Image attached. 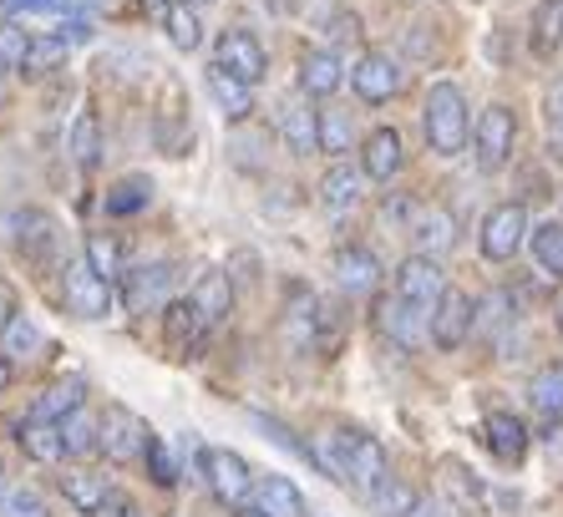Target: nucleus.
I'll list each match as a JSON object with an SVG mask.
<instances>
[{
	"instance_id": "f257e3e1",
	"label": "nucleus",
	"mask_w": 563,
	"mask_h": 517,
	"mask_svg": "<svg viewBox=\"0 0 563 517\" xmlns=\"http://www.w3.org/2000/svg\"><path fill=\"white\" fill-rule=\"evenodd\" d=\"M310 452H314V466H320V472H330L341 487L361 492V497H371L380 482L391 477L386 447H380L376 437H366V431H325Z\"/></svg>"
},
{
	"instance_id": "f03ea898",
	"label": "nucleus",
	"mask_w": 563,
	"mask_h": 517,
	"mask_svg": "<svg viewBox=\"0 0 563 517\" xmlns=\"http://www.w3.org/2000/svg\"><path fill=\"white\" fill-rule=\"evenodd\" d=\"M421 128H427V143H432V153L457 157L462 147L472 143V117H467V97H462V87H452V81H437V87L427 91Z\"/></svg>"
},
{
	"instance_id": "7ed1b4c3",
	"label": "nucleus",
	"mask_w": 563,
	"mask_h": 517,
	"mask_svg": "<svg viewBox=\"0 0 563 517\" xmlns=\"http://www.w3.org/2000/svg\"><path fill=\"white\" fill-rule=\"evenodd\" d=\"M198 477L209 482V492L223 507H244V497L254 492L250 462L239 452H229V447H203V452H198Z\"/></svg>"
},
{
	"instance_id": "20e7f679",
	"label": "nucleus",
	"mask_w": 563,
	"mask_h": 517,
	"mask_svg": "<svg viewBox=\"0 0 563 517\" xmlns=\"http://www.w3.org/2000/svg\"><path fill=\"white\" fill-rule=\"evenodd\" d=\"M512 143H518V117H512V107L493 102L477 122H472V153H477V168L483 173L508 168Z\"/></svg>"
},
{
	"instance_id": "39448f33",
	"label": "nucleus",
	"mask_w": 563,
	"mask_h": 517,
	"mask_svg": "<svg viewBox=\"0 0 563 517\" xmlns=\"http://www.w3.org/2000/svg\"><path fill=\"white\" fill-rule=\"evenodd\" d=\"M147 441H153V427H147L137 411H128V406H107L102 411V457L112 466L143 462Z\"/></svg>"
},
{
	"instance_id": "423d86ee",
	"label": "nucleus",
	"mask_w": 563,
	"mask_h": 517,
	"mask_svg": "<svg viewBox=\"0 0 563 517\" xmlns=\"http://www.w3.org/2000/svg\"><path fill=\"white\" fill-rule=\"evenodd\" d=\"M62 295H66V310L77 315V320H107V310H112V285L87 258H66Z\"/></svg>"
},
{
	"instance_id": "0eeeda50",
	"label": "nucleus",
	"mask_w": 563,
	"mask_h": 517,
	"mask_svg": "<svg viewBox=\"0 0 563 517\" xmlns=\"http://www.w3.org/2000/svg\"><path fill=\"white\" fill-rule=\"evenodd\" d=\"M528 244V208L523 204H498L483 219V233H477V249H483L487 264H508L518 249Z\"/></svg>"
},
{
	"instance_id": "6e6552de",
	"label": "nucleus",
	"mask_w": 563,
	"mask_h": 517,
	"mask_svg": "<svg viewBox=\"0 0 563 517\" xmlns=\"http://www.w3.org/2000/svg\"><path fill=\"white\" fill-rule=\"evenodd\" d=\"M376 330L396 350H421V340H432V315L417 310L401 295H386V299H376Z\"/></svg>"
},
{
	"instance_id": "1a4fd4ad",
	"label": "nucleus",
	"mask_w": 563,
	"mask_h": 517,
	"mask_svg": "<svg viewBox=\"0 0 563 517\" xmlns=\"http://www.w3.org/2000/svg\"><path fill=\"white\" fill-rule=\"evenodd\" d=\"M446 289H452V285H446L442 264H437L432 254H411V258H401V270H396V295L411 299L417 310L432 315V310H437V299H442Z\"/></svg>"
},
{
	"instance_id": "9d476101",
	"label": "nucleus",
	"mask_w": 563,
	"mask_h": 517,
	"mask_svg": "<svg viewBox=\"0 0 563 517\" xmlns=\"http://www.w3.org/2000/svg\"><path fill=\"white\" fill-rule=\"evenodd\" d=\"M351 87H355V97H361L366 107H380V102H391L396 91L407 87V77H401V66H396L386 52H366L361 62L351 66Z\"/></svg>"
},
{
	"instance_id": "9b49d317",
	"label": "nucleus",
	"mask_w": 563,
	"mask_h": 517,
	"mask_svg": "<svg viewBox=\"0 0 563 517\" xmlns=\"http://www.w3.org/2000/svg\"><path fill=\"white\" fill-rule=\"evenodd\" d=\"M213 62L229 66V72H234V77H244L250 87H254V81H264V72H269V56H264L260 36H254V31H244V26L223 31L219 46H213Z\"/></svg>"
},
{
	"instance_id": "f8f14e48",
	"label": "nucleus",
	"mask_w": 563,
	"mask_h": 517,
	"mask_svg": "<svg viewBox=\"0 0 563 517\" xmlns=\"http://www.w3.org/2000/svg\"><path fill=\"white\" fill-rule=\"evenodd\" d=\"M173 295V264H137V270L122 274V299H128L132 315H147V310H163Z\"/></svg>"
},
{
	"instance_id": "ddd939ff",
	"label": "nucleus",
	"mask_w": 563,
	"mask_h": 517,
	"mask_svg": "<svg viewBox=\"0 0 563 517\" xmlns=\"http://www.w3.org/2000/svg\"><path fill=\"white\" fill-rule=\"evenodd\" d=\"M472 320H477V305H472L462 289H446L432 310V345L437 350H457L472 336Z\"/></svg>"
},
{
	"instance_id": "4468645a",
	"label": "nucleus",
	"mask_w": 563,
	"mask_h": 517,
	"mask_svg": "<svg viewBox=\"0 0 563 517\" xmlns=\"http://www.w3.org/2000/svg\"><path fill=\"white\" fill-rule=\"evenodd\" d=\"M366 168H355V163H345V157H335L330 163V173L320 178V204L330 208V213H351L361 198H366Z\"/></svg>"
},
{
	"instance_id": "2eb2a0df",
	"label": "nucleus",
	"mask_w": 563,
	"mask_h": 517,
	"mask_svg": "<svg viewBox=\"0 0 563 517\" xmlns=\"http://www.w3.org/2000/svg\"><path fill=\"white\" fill-rule=\"evenodd\" d=\"M62 492L66 503H71V513L81 517H102L107 503H112V477H102V472H87V466H77V472H66L62 477Z\"/></svg>"
},
{
	"instance_id": "dca6fc26",
	"label": "nucleus",
	"mask_w": 563,
	"mask_h": 517,
	"mask_svg": "<svg viewBox=\"0 0 563 517\" xmlns=\"http://www.w3.org/2000/svg\"><path fill=\"white\" fill-rule=\"evenodd\" d=\"M335 279H341L345 295H376L380 285V258L361 244L335 249Z\"/></svg>"
},
{
	"instance_id": "f3484780",
	"label": "nucleus",
	"mask_w": 563,
	"mask_h": 517,
	"mask_svg": "<svg viewBox=\"0 0 563 517\" xmlns=\"http://www.w3.org/2000/svg\"><path fill=\"white\" fill-rule=\"evenodd\" d=\"M401 163H407V153H401V132L396 128H376L366 138V147H361V168H366L371 183H391L396 173H401Z\"/></svg>"
},
{
	"instance_id": "a211bd4d",
	"label": "nucleus",
	"mask_w": 563,
	"mask_h": 517,
	"mask_svg": "<svg viewBox=\"0 0 563 517\" xmlns=\"http://www.w3.org/2000/svg\"><path fill=\"white\" fill-rule=\"evenodd\" d=\"M203 330H209V320L198 315L194 295H188V299H168V305H163V336H168V350H178V355L198 350Z\"/></svg>"
},
{
	"instance_id": "6ab92c4d",
	"label": "nucleus",
	"mask_w": 563,
	"mask_h": 517,
	"mask_svg": "<svg viewBox=\"0 0 563 517\" xmlns=\"http://www.w3.org/2000/svg\"><path fill=\"white\" fill-rule=\"evenodd\" d=\"M518 324V305H512L508 289H493V295L477 299V320H472V330L487 340V345L508 350V330Z\"/></svg>"
},
{
	"instance_id": "aec40b11",
	"label": "nucleus",
	"mask_w": 563,
	"mask_h": 517,
	"mask_svg": "<svg viewBox=\"0 0 563 517\" xmlns=\"http://www.w3.org/2000/svg\"><path fill=\"white\" fill-rule=\"evenodd\" d=\"M279 138L295 157L320 153V112H310V102H285L279 107Z\"/></svg>"
},
{
	"instance_id": "412c9836",
	"label": "nucleus",
	"mask_w": 563,
	"mask_h": 517,
	"mask_svg": "<svg viewBox=\"0 0 563 517\" xmlns=\"http://www.w3.org/2000/svg\"><path fill=\"white\" fill-rule=\"evenodd\" d=\"M483 437H487V452L498 457V462H508V466H518L528 457V427L512 411H493V416H487Z\"/></svg>"
},
{
	"instance_id": "4be33fe9",
	"label": "nucleus",
	"mask_w": 563,
	"mask_h": 517,
	"mask_svg": "<svg viewBox=\"0 0 563 517\" xmlns=\"http://www.w3.org/2000/svg\"><path fill=\"white\" fill-rule=\"evenodd\" d=\"M411 244L417 254H446V249H457V219H452V208H421L417 223H411Z\"/></svg>"
},
{
	"instance_id": "5701e85b",
	"label": "nucleus",
	"mask_w": 563,
	"mask_h": 517,
	"mask_svg": "<svg viewBox=\"0 0 563 517\" xmlns=\"http://www.w3.org/2000/svg\"><path fill=\"white\" fill-rule=\"evenodd\" d=\"M203 81H209L213 102L223 107V117H229V122H244V117L254 112V87H250V81H244V77H234L229 66H219V62H213L209 72H203Z\"/></svg>"
},
{
	"instance_id": "b1692460",
	"label": "nucleus",
	"mask_w": 563,
	"mask_h": 517,
	"mask_svg": "<svg viewBox=\"0 0 563 517\" xmlns=\"http://www.w3.org/2000/svg\"><path fill=\"white\" fill-rule=\"evenodd\" d=\"M345 81V66L335 52H325V46H314V52L300 56V91L305 97H335Z\"/></svg>"
},
{
	"instance_id": "393cba45",
	"label": "nucleus",
	"mask_w": 563,
	"mask_h": 517,
	"mask_svg": "<svg viewBox=\"0 0 563 517\" xmlns=\"http://www.w3.org/2000/svg\"><path fill=\"white\" fill-rule=\"evenodd\" d=\"M15 249H21L31 264H46L52 249H56V219L52 213H41V208L15 213Z\"/></svg>"
},
{
	"instance_id": "a878e982",
	"label": "nucleus",
	"mask_w": 563,
	"mask_h": 517,
	"mask_svg": "<svg viewBox=\"0 0 563 517\" xmlns=\"http://www.w3.org/2000/svg\"><path fill=\"white\" fill-rule=\"evenodd\" d=\"M15 441H21V452L31 462H62L66 447H62V421H41V416H26L21 427H15Z\"/></svg>"
},
{
	"instance_id": "bb28decb",
	"label": "nucleus",
	"mask_w": 563,
	"mask_h": 517,
	"mask_svg": "<svg viewBox=\"0 0 563 517\" xmlns=\"http://www.w3.org/2000/svg\"><path fill=\"white\" fill-rule=\"evenodd\" d=\"M528 46H533V56H543V62H549V56L563 46V0H538V6H533V21H528Z\"/></svg>"
},
{
	"instance_id": "cd10ccee",
	"label": "nucleus",
	"mask_w": 563,
	"mask_h": 517,
	"mask_svg": "<svg viewBox=\"0 0 563 517\" xmlns=\"http://www.w3.org/2000/svg\"><path fill=\"white\" fill-rule=\"evenodd\" d=\"M66 56H71V41L66 36H31V46H26V62H21V77H31V81H41V77H52V72H62L66 66Z\"/></svg>"
},
{
	"instance_id": "c85d7f7f",
	"label": "nucleus",
	"mask_w": 563,
	"mask_h": 517,
	"mask_svg": "<svg viewBox=\"0 0 563 517\" xmlns=\"http://www.w3.org/2000/svg\"><path fill=\"white\" fill-rule=\"evenodd\" d=\"M77 406H87V381H81V375H66V381L41 391V402L31 416H41V421H66Z\"/></svg>"
},
{
	"instance_id": "c756f323",
	"label": "nucleus",
	"mask_w": 563,
	"mask_h": 517,
	"mask_svg": "<svg viewBox=\"0 0 563 517\" xmlns=\"http://www.w3.org/2000/svg\"><path fill=\"white\" fill-rule=\"evenodd\" d=\"M188 295H194L198 315H203V320H209V324H219L223 315L234 310V285H229V274H223V270H209V274H203V279H198L194 289H188Z\"/></svg>"
},
{
	"instance_id": "7c9ffc66",
	"label": "nucleus",
	"mask_w": 563,
	"mask_h": 517,
	"mask_svg": "<svg viewBox=\"0 0 563 517\" xmlns=\"http://www.w3.org/2000/svg\"><path fill=\"white\" fill-rule=\"evenodd\" d=\"M62 447H66V457L102 452V416H92L87 406H77V411L62 421Z\"/></svg>"
},
{
	"instance_id": "2f4dec72",
	"label": "nucleus",
	"mask_w": 563,
	"mask_h": 517,
	"mask_svg": "<svg viewBox=\"0 0 563 517\" xmlns=\"http://www.w3.org/2000/svg\"><path fill=\"white\" fill-rule=\"evenodd\" d=\"M254 492H260V507L269 517H310L305 492L295 487L289 477H260V482H254Z\"/></svg>"
},
{
	"instance_id": "473e14b6",
	"label": "nucleus",
	"mask_w": 563,
	"mask_h": 517,
	"mask_svg": "<svg viewBox=\"0 0 563 517\" xmlns=\"http://www.w3.org/2000/svg\"><path fill=\"white\" fill-rule=\"evenodd\" d=\"M528 402H533V411L543 416V421L559 427L563 421V365H543V371L528 381Z\"/></svg>"
},
{
	"instance_id": "72a5a7b5",
	"label": "nucleus",
	"mask_w": 563,
	"mask_h": 517,
	"mask_svg": "<svg viewBox=\"0 0 563 517\" xmlns=\"http://www.w3.org/2000/svg\"><path fill=\"white\" fill-rule=\"evenodd\" d=\"M66 153H71V163H77L81 173H92L97 163H102V132H97L92 112H81L77 122H71V132H66Z\"/></svg>"
},
{
	"instance_id": "f704fd0d",
	"label": "nucleus",
	"mask_w": 563,
	"mask_h": 517,
	"mask_svg": "<svg viewBox=\"0 0 563 517\" xmlns=\"http://www.w3.org/2000/svg\"><path fill=\"white\" fill-rule=\"evenodd\" d=\"M366 503L376 507L380 517H411V513L421 507V492L411 487V482H401V477H386V482H380V487L366 497Z\"/></svg>"
},
{
	"instance_id": "c9c22d12",
	"label": "nucleus",
	"mask_w": 563,
	"mask_h": 517,
	"mask_svg": "<svg viewBox=\"0 0 563 517\" xmlns=\"http://www.w3.org/2000/svg\"><path fill=\"white\" fill-rule=\"evenodd\" d=\"M528 244H533V258L538 270L549 274V279H563V223H538L533 233H528Z\"/></svg>"
},
{
	"instance_id": "e433bc0d",
	"label": "nucleus",
	"mask_w": 563,
	"mask_h": 517,
	"mask_svg": "<svg viewBox=\"0 0 563 517\" xmlns=\"http://www.w3.org/2000/svg\"><path fill=\"white\" fill-rule=\"evenodd\" d=\"M147 198H153V183L147 178H122L107 188V219H132V213H143Z\"/></svg>"
},
{
	"instance_id": "4c0bfd02",
	"label": "nucleus",
	"mask_w": 563,
	"mask_h": 517,
	"mask_svg": "<svg viewBox=\"0 0 563 517\" xmlns=\"http://www.w3.org/2000/svg\"><path fill=\"white\" fill-rule=\"evenodd\" d=\"M163 26H168V41L178 46V52H198V46H203V21H198V6H194V0H178Z\"/></svg>"
},
{
	"instance_id": "58836bf2",
	"label": "nucleus",
	"mask_w": 563,
	"mask_h": 517,
	"mask_svg": "<svg viewBox=\"0 0 563 517\" xmlns=\"http://www.w3.org/2000/svg\"><path fill=\"white\" fill-rule=\"evenodd\" d=\"M351 143H355L351 112H341V107H325V112H320V153L345 157V153H351Z\"/></svg>"
},
{
	"instance_id": "ea45409f",
	"label": "nucleus",
	"mask_w": 563,
	"mask_h": 517,
	"mask_svg": "<svg viewBox=\"0 0 563 517\" xmlns=\"http://www.w3.org/2000/svg\"><path fill=\"white\" fill-rule=\"evenodd\" d=\"M81 258L102 274L107 285H118L122 274H128V270H122V244L112 239V233H87V254H81Z\"/></svg>"
},
{
	"instance_id": "a19ab883",
	"label": "nucleus",
	"mask_w": 563,
	"mask_h": 517,
	"mask_svg": "<svg viewBox=\"0 0 563 517\" xmlns=\"http://www.w3.org/2000/svg\"><path fill=\"white\" fill-rule=\"evenodd\" d=\"M41 345V330H36V320H31V315H21L15 310L11 315V324H5V330H0V350H5V355H11V361H26L31 350Z\"/></svg>"
},
{
	"instance_id": "79ce46f5",
	"label": "nucleus",
	"mask_w": 563,
	"mask_h": 517,
	"mask_svg": "<svg viewBox=\"0 0 563 517\" xmlns=\"http://www.w3.org/2000/svg\"><path fill=\"white\" fill-rule=\"evenodd\" d=\"M0 517H52V513H46V503H41L36 487H15V492H5Z\"/></svg>"
},
{
	"instance_id": "37998d69",
	"label": "nucleus",
	"mask_w": 563,
	"mask_h": 517,
	"mask_svg": "<svg viewBox=\"0 0 563 517\" xmlns=\"http://www.w3.org/2000/svg\"><path fill=\"white\" fill-rule=\"evenodd\" d=\"M26 46H31L26 31L0 26V72H21V62H26Z\"/></svg>"
},
{
	"instance_id": "c03bdc74",
	"label": "nucleus",
	"mask_w": 563,
	"mask_h": 517,
	"mask_svg": "<svg viewBox=\"0 0 563 517\" xmlns=\"http://www.w3.org/2000/svg\"><path fill=\"white\" fill-rule=\"evenodd\" d=\"M0 11H11V15H71L77 0H0Z\"/></svg>"
},
{
	"instance_id": "a18cd8bd",
	"label": "nucleus",
	"mask_w": 563,
	"mask_h": 517,
	"mask_svg": "<svg viewBox=\"0 0 563 517\" xmlns=\"http://www.w3.org/2000/svg\"><path fill=\"white\" fill-rule=\"evenodd\" d=\"M143 462H147V472H153V482H157V487H173V482H178V466H173V457H168V447H163V441H147V457H143Z\"/></svg>"
},
{
	"instance_id": "49530a36",
	"label": "nucleus",
	"mask_w": 563,
	"mask_h": 517,
	"mask_svg": "<svg viewBox=\"0 0 563 517\" xmlns=\"http://www.w3.org/2000/svg\"><path fill=\"white\" fill-rule=\"evenodd\" d=\"M56 36H66L71 46H81V41H92V36H97V31H92V15H87V11L62 15V31H56Z\"/></svg>"
},
{
	"instance_id": "de8ad7c7",
	"label": "nucleus",
	"mask_w": 563,
	"mask_h": 517,
	"mask_svg": "<svg viewBox=\"0 0 563 517\" xmlns=\"http://www.w3.org/2000/svg\"><path fill=\"white\" fill-rule=\"evenodd\" d=\"M325 31H330V41H361V15H355V11H335L325 21Z\"/></svg>"
},
{
	"instance_id": "09e8293b",
	"label": "nucleus",
	"mask_w": 563,
	"mask_h": 517,
	"mask_svg": "<svg viewBox=\"0 0 563 517\" xmlns=\"http://www.w3.org/2000/svg\"><path fill=\"white\" fill-rule=\"evenodd\" d=\"M543 107H549V128L563 138V77L549 87V102H543Z\"/></svg>"
},
{
	"instance_id": "8fccbe9b",
	"label": "nucleus",
	"mask_w": 563,
	"mask_h": 517,
	"mask_svg": "<svg viewBox=\"0 0 563 517\" xmlns=\"http://www.w3.org/2000/svg\"><path fill=\"white\" fill-rule=\"evenodd\" d=\"M411 517H457V507H446V503H437V497H421V507Z\"/></svg>"
},
{
	"instance_id": "3c124183",
	"label": "nucleus",
	"mask_w": 563,
	"mask_h": 517,
	"mask_svg": "<svg viewBox=\"0 0 563 517\" xmlns=\"http://www.w3.org/2000/svg\"><path fill=\"white\" fill-rule=\"evenodd\" d=\"M11 315H15V289L5 285V279H0V330L11 324Z\"/></svg>"
},
{
	"instance_id": "603ef678",
	"label": "nucleus",
	"mask_w": 563,
	"mask_h": 517,
	"mask_svg": "<svg viewBox=\"0 0 563 517\" xmlns=\"http://www.w3.org/2000/svg\"><path fill=\"white\" fill-rule=\"evenodd\" d=\"M178 6V0H143V11L153 15V21H168V11Z\"/></svg>"
},
{
	"instance_id": "864d4df0",
	"label": "nucleus",
	"mask_w": 563,
	"mask_h": 517,
	"mask_svg": "<svg viewBox=\"0 0 563 517\" xmlns=\"http://www.w3.org/2000/svg\"><path fill=\"white\" fill-rule=\"evenodd\" d=\"M11 381H15V361H11V355H5V350H0V391L11 386Z\"/></svg>"
},
{
	"instance_id": "5fc2aeb1",
	"label": "nucleus",
	"mask_w": 563,
	"mask_h": 517,
	"mask_svg": "<svg viewBox=\"0 0 563 517\" xmlns=\"http://www.w3.org/2000/svg\"><path fill=\"white\" fill-rule=\"evenodd\" d=\"M234 517H269V513H264V507H239Z\"/></svg>"
},
{
	"instance_id": "6e6d98bb",
	"label": "nucleus",
	"mask_w": 563,
	"mask_h": 517,
	"mask_svg": "<svg viewBox=\"0 0 563 517\" xmlns=\"http://www.w3.org/2000/svg\"><path fill=\"white\" fill-rule=\"evenodd\" d=\"M81 6H112V0H81Z\"/></svg>"
},
{
	"instance_id": "4d7b16f0",
	"label": "nucleus",
	"mask_w": 563,
	"mask_h": 517,
	"mask_svg": "<svg viewBox=\"0 0 563 517\" xmlns=\"http://www.w3.org/2000/svg\"><path fill=\"white\" fill-rule=\"evenodd\" d=\"M0 107H5V87H0Z\"/></svg>"
},
{
	"instance_id": "13d9d810",
	"label": "nucleus",
	"mask_w": 563,
	"mask_h": 517,
	"mask_svg": "<svg viewBox=\"0 0 563 517\" xmlns=\"http://www.w3.org/2000/svg\"><path fill=\"white\" fill-rule=\"evenodd\" d=\"M194 6H209V0H194Z\"/></svg>"
},
{
	"instance_id": "bf43d9fd",
	"label": "nucleus",
	"mask_w": 563,
	"mask_h": 517,
	"mask_svg": "<svg viewBox=\"0 0 563 517\" xmlns=\"http://www.w3.org/2000/svg\"><path fill=\"white\" fill-rule=\"evenodd\" d=\"M0 503H5V487H0Z\"/></svg>"
},
{
	"instance_id": "052dcab7",
	"label": "nucleus",
	"mask_w": 563,
	"mask_h": 517,
	"mask_svg": "<svg viewBox=\"0 0 563 517\" xmlns=\"http://www.w3.org/2000/svg\"><path fill=\"white\" fill-rule=\"evenodd\" d=\"M559 330H563V315H559Z\"/></svg>"
},
{
	"instance_id": "680f3d73",
	"label": "nucleus",
	"mask_w": 563,
	"mask_h": 517,
	"mask_svg": "<svg viewBox=\"0 0 563 517\" xmlns=\"http://www.w3.org/2000/svg\"><path fill=\"white\" fill-rule=\"evenodd\" d=\"M457 517H462V513H457Z\"/></svg>"
}]
</instances>
